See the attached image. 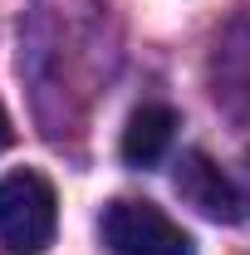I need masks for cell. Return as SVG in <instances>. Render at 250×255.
<instances>
[{"mask_svg": "<svg viewBox=\"0 0 250 255\" xmlns=\"http://www.w3.org/2000/svg\"><path fill=\"white\" fill-rule=\"evenodd\" d=\"M59 231V201L39 172H5L0 177V241L15 255H44Z\"/></svg>", "mask_w": 250, "mask_h": 255, "instance_id": "obj_1", "label": "cell"}, {"mask_svg": "<svg viewBox=\"0 0 250 255\" xmlns=\"http://www.w3.org/2000/svg\"><path fill=\"white\" fill-rule=\"evenodd\" d=\"M98 241L108 255H196V241L187 231L162 206L137 201V196H118V201L103 206Z\"/></svg>", "mask_w": 250, "mask_h": 255, "instance_id": "obj_2", "label": "cell"}, {"mask_svg": "<svg viewBox=\"0 0 250 255\" xmlns=\"http://www.w3.org/2000/svg\"><path fill=\"white\" fill-rule=\"evenodd\" d=\"M177 191H182L187 206H196V211L211 216V221L236 226V221L250 216V196L236 187L206 152H187V157L177 162Z\"/></svg>", "mask_w": 250, "mask_h": 255, "instance_id": "obj_3", "label": "cell"}, {"mask_svg": "<svg viewBox=\"0 0 250 255\" xmlns=\"http://www.w3.org/2000/svg\"><path fill=\"white\" fill-rule=\"evenodd\" d=\"M177 137V113L167 103H142L123 128V162L127 167H152V162L167 157Z\"/></svg>", "mask_w": 250, "mask_h": 255, "instance_id": "obj_4", "label": "cell"}, {"mask_svg": "<svg viewBox=\"0 0 250 255\" xmlns=\"http://www.w3.org/2000/svg\"><path fill=\"white\" fill-rule=\"evenodd\" d=\"M10 147V113H5V103H0V152Z\"/></svg>", "mask_w": 250, "mask_h": 255, "instance_id": "obj_5", "label": "cell"}]
</instances>
